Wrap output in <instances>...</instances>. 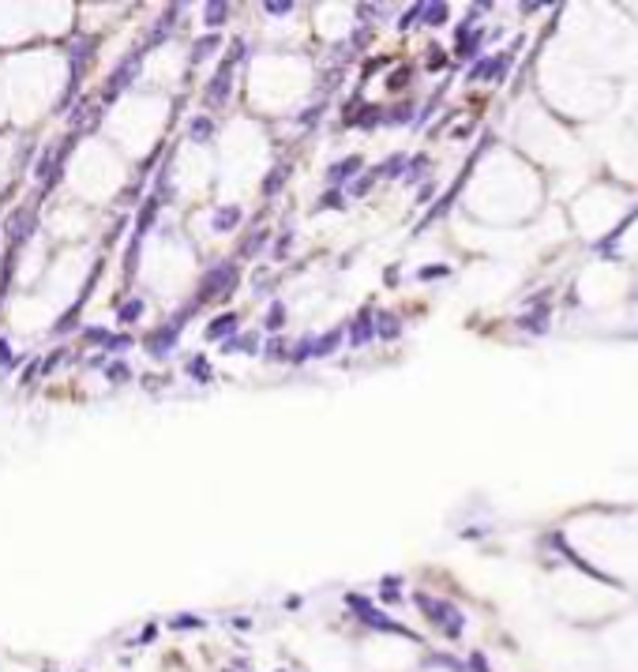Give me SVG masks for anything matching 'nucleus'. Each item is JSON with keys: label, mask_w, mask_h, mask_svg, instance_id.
I'll return each instance as SVG.
<instances>
[{"label": "nucleus", "mask_w": 638, "mask_h": 672, "mask_svg": "<svg viewBox=\"0 0 638 672\" xmlns=\"http://www.w3.org/2000/svg\"><path fill=\"white\" fill-rule=\"evenodd\" d=\"M233 286H237V267L230 263V259H225V263H214L199 282V297L196 301L203 305V301H211V297H225Z\"/></svg>", "instance_id": "obj_1"}, {"label": "nucleus", "mask_w": 638, "mask_h": 672, "mask_svg": "<svg viewBox=\"0 0 638 672\" xmlns=\"http://www.w3.org/2000/svg\"><path fill=\"white\" fill-rule=\"evenodd\" d=\"M139 64H143V49H132L128 53V60L117 64V72L109 75V86H105V98H117V94L124 91V86H132L135 83V75H139Z\"/></svg>", "instance_id": "obj_2"}, {"label": "nucleus", "mask_w": 638, "mask_h": 672, "mask_svg": "<svg viewBox=\"0 0 638 672\" xmlns=\"http://www.w3.org/2000/svg\"><path fill=\"white\" fill-rule=\"evenodd\" d=\"M177 338H180V331L173 327V323H166V327H158V331H150V334H147V353L166 357L173 345H177Z\"/></svg>", "instance_id": "obj_3"}, {"label": "nucleus", "mask_w": 638, "mask_h": 672, "mask_svg": "<svg viewBox=\"0 0 638 672\" xmlns=\"http://www.w3.org/2000/svg\"><path fill=\"white\" fill-rule=\"evenodd\" d=\"M94 49H98V41H94V38H79V41L68 49V57H72V83H79V75H83V68H86V60L94 57Z\"/></svg>", "instance_id": "obj_4"}, {"label": "nucleus", "mask_w": 638, "mask_h": 672, "mask_svg": "<svg viewBox=\"0 0 638 672\" xmlns=\"http://www.w3.org/2000/svg\"><path fill=\"white\" fill-rule=\"evenodd\" d=\"M230 75H233V64L230 60H222V68H218V75L207 83V102H214V105H222L225 98H230Z\"/></svg>", "instance_id": "obj_5"}, {"label": "nucleus", "mask_w": 638, "mask_h": 672, "mask_svg": "<svg viewBox=\"0 0 638 672\" xmlns=\"http://www.w3.org/2000/svg\"><path fill=\"white\" fill-rule=\"evenodd\" d=\"M158 211H161V199L150 196V199L143 203V211H139V218H135V241H143V237L150 233V225L158 222Z\"/></svg>", "instance_id": "obj_6"}, {"label": "nucleus", "mask_w": 638, "mask_h": 672, "mask_svg": "<svg viewBox=\"0 0 638 672\" xmlns=\"http://www.w3.org/2000/svg\"><path fill=\"white\" fill-rule=\"evenodd\" d=\"M233 334H237V316H233V312H225V316L207 323V338L211 342H230Z\"/></svg>", "instance_id": "obj_7"}, {"label": "nucleus", "mask_w": 638, "mask_h": 672, "mask_svg": "<svg viewBox=\"0 0 638 672\" xmlns=\"http://www.w3.org/2000/svg\"><path fill=\"white\" fill-rule=\"evenodd\" d=\"M357 169H361V158H357V154H353V158H342V162H334V166L327 169V180L338 188V184H345Z\"/></svg>", "instance_id": "obj_8"}, {"label": "nucleus", "mask_w": 638, "mask_h": 672, "mask_svg": "<svg viewBox=\"0 0 638 672\" xmlns=\"http://www.w3.org/2000/svg\"><path fill=\"white\" fill-rule=\"evenodd\" d=\"M368 338H372V316H368V312H361V316L353 319V331H350V345H353V350H361V345L368 342Z\"/></svg>", "instance_id": "obj_9"}, {"label": "nucleus", "mask_w": 638, "mask_h": 672, "mask_svg": "<svg viewBox=\"0 0 638 672\" xmlns=\"http://www.w3.org/2000/svg\"><path fill=\"white\" fill-rule=\"evenodd\" d=\"M222 49V38L218 34H203L199 41H196V49H192V60H207V57H214V53H218Z\"/></svg>", "instance_id": "obj_10"}, {"label": "nucleus", "mask_w": 638, "mask_h": 672, "mask_svg": "<svg viewBox=\"0 0 638 672\" xmlns=\"http://www.w3.org/2000/svg\"><path fill=\"white\" fill-rule=\"evenodd\" d=\"M188 136L196 139V143H207V139L214 136V121H211V117H192V121H188Z\"/></svg>", "instance_id": "obj_11"}, {"label": "nucleus", "mask_w": 638, "mask_h": 672, "mask_svg": "<svg viewBox=\"0 0 638 672\" xmlns=\"http://www.w3.org/2000/svg\"><path fill=\"white\" fill-rule=\"evenodd\" d=\"M225 350L222 353H255V345H259V338L255 334H233L230 342H222Z\"/></svg>", "instance_id": "obj_12"}, {"label": "nucleus", "mask_w": 638, "mask_h": 672, "mask_svg": "<svg viewBox=\"0 0 638 672\" xmlns=\"http://www.w3.org/2000/svg\"><path fill=\"white\" fill-rule=\"evenodd\" d=\"M241 222V207H218L214 211V230H233V225Z\"/></svg>", "instance_id": "obj_13"}, {"label": "nucleus", "mask_w": 638, "mask_h": 672, "mask_svg": "<svg viewBox=\"0 0 638 672\" xmlns=\"http://www.w3.org/2000/svg\"><path fill=\"white\" fill-rule=\"evenodd\" d=\"M338 345H342V331L334 327V331L323 334V338H316V357H331L334 350H338Z\"/></svg>", "instance_id": "obj_14"}, {"label": "nucleus", "mask_w": 638, "mask_h": 672, "mask_svg": "<svg viewBox=\"0 0 638 672\" xmlns=\"http://www.w3.org/2000/svg\"><path fill=\"white\" fill-rule=\"evenodd\" d=\"M225 15H230V4H222V0H218V4H207V8H203V23H207L211 30L222 27Z\"/></svg>", "instance_id": "obj_15"}, {"label": "nucleus", "mask_w": 638, "mask_h": 672, "mask_svg": "<svg viewBox=\"0 0 638 672\" xmlns=\"http://www.w3.org/2000/svg\"><path fill=\"white\" fill-rule=\"evenodd\" d=\"M263 327H267V331H282V327H286V305H282V301H274V305H270Z\"/></svg>", "instance_id": "obj_16"}, {"label": "nucleus", "mask_w": 638, "mask_h": 672, "mask_svg": "<svg viewBox=\"0 0 638 672\" xmlns=\"http://www.w3.org/2000/svg\"><path fill=\"white\" fill-rule=\"evenodd\" d=\"M139 316H143V301L132 297V301H124L121 305V323H135Z\"/></svg>", "instance_id": "obj_17"}, {"label": "nucleus", "mask_w": 638, "mask_h": 672, "mask_svg": "<svg viewBox=\"0 0 638 672\" xmlns=\"http://www.w3.org/2000/svg\"><path fill=\"white\" fill-rule=\"evenodd\" d=\"M289 357H293V361H308V357H316V338H300Z\"/></svg>", "instance_id": "obj_18"}, {"label": "nucleus", "mask_w": 638, "mask_h": 672, "mask_svg": "<svg viewBox=\"0 0 638 672\" xmlns=\"http://www.w3.org/2000/svg\"><path fill=\"white\" fill-rule=\"evenodd\" d=\"M105 350H109V353H124V350H132V334H109Z\"/></svg>", "instance_id": "obj_19"}, {"label": "nucleus", "mask_w": 638, "mask_h": 672, "mask_svg": "<svg viewBox=\"0 0 638 672\" xmlns=\"http://www.w3.org/2000/svg\"><path fill=\"white\" fill-rule=\"evenodd\" d=\"M286 177H289V169H286V166H278V173H270V177L263 180V192H267V196H270V192H278Z\"/></svg>", "instance_id": "obj_20"}, {"label": "nucleus", "mask_w": 638, "mask_h": 672, "mask_svg": "<svg viewBox=\"0 0 638 672\" xmlns=\"http://www.w3.org/2000/svg\"><path fill=\"white\" fill-rule=\"evenodd\" d=\"M105 376H109L113 383H128V379H132V368L117 361V364H109V368H105Z\"/></svg>", "instance_id": "obj_21"}, {"label": "nucleus", "mask_w": 638, "mask_h": 672, "mask_svg": "<svg viewBox=\"0 0 638 672\" xmlns=\"http://www.w3.org/2000/svg\"><path fill=\"white\" fill-rule=\"evenodd\" d=\"M380 334H383V338H394V334H398V319L391 316V312H383V316H380Z\"/></svg>", "instance_id": "obj_22"}, {"label": "nucleus", "mask_w": 638, "mask_h": 672, "mask_svg": "<svg viewBox=\"0 0 638 672\" xmlns=\"http://www.w3.org/2000/svg\"><path fill=\"white\" fill-rule=\"evenodd\" d=\"M327 207H334V211H342V207H345V199H342V192H338V188L327 192V196L319 199V211H327Z\"/></svg>", "instance_id": "obj_23"}, {"label": "nucleus", "mask_w": 638, "mask_h": 672, "mask_svg": "<svg viewBox=\"0 0 638 672\" xmlns=\"http://www.w3.org/2000/svg\"><path fill=\"white\" fill-rule=\"evenodd\" d=\"M169 627H177V631H185V627H203V620H199V616H173V620H169Z\"/></svg>", "instance_id": "obj_24"}, {"label": "nucleus", "mask_w": 638, "mask_h": 672, "mask_svg": "<svg viewBox=\"0 0 638 672\" xmlns=\"http://www.w3.org/2000/svg\"><path fill=\"white\" fill-rule=\"evenodd\" d=\"M263 12L267 15H289V12H293V4H289V0H270V4H263Z\"/></svg>", "instance_id": "obj_25"}, {"label": "nucleus", "mask_w": 638, "mask_h": 672, "mask_svg": "<svg viewBox=\"0 0 638 672\" xmlns=\"http://www.w3.org/2000/svg\"><path fill=\"white\" fill-rule=\"evenodd\" d=\"M188 372L196 376V379H203V383H207V379H211V372H207V361H203V357H196V361H188Z\"/></svg>", "instance_id": "obj_26"}, {"label": "nucleus", "mask_w": 638, "mask_h": 672, "mask_svg": "<svg viewBox=\"0 0 638 672\" xmlns=\"http://www.w3.org/2000/svg\"><path fill=\"white\" fill-rule=\"evenodd\" d=\"M282 357H286V342L282 338L267 342V361H282Z\"/></svg>", "instance_id": "obj_27"}, {"label": "nucleus", "mask_w": 638, "mask_h": 672, "mask_svg": "<svg viewBox=\"0 0 638 672\" xmlns=\"http://www.w3.org/2000/svg\"><path fill=\"white\" fill-rule=\"evenodd\" d=\"M83 334H86V342H98V345L109 342V331H105V327H86Z\"/></svg>", "instance_id": "obj_28"}, {"label": "nucleus", "mask_w": 638, "mask_h": 672, "mask_svg": "<svg viewBox=\"0 0 638 672\" xmlns=\"http://www.w3.org/2000/svg\"><path fill=\"white\" fill-rule=\"evenodd\" d=\"M15 364V353H12V345H8L4 338H0V368H12Z\"/></svg>", "instance_id": "obj_29"}, {"label": "nucleus", "mask_w": 638, "mask_h": 672, "mask_svg": "<svg viewBox=\"0 0 638 672\" xmlns=\"http://www.w3.org/2000/svg\"><path fill=\"white\" fill-rule=\"evenodd\" d=\"M402 162H406L402 154H398V158H387V162H383V169H380V173H383V177H394V173H398V169H402Z\"/></svg>", "instance_id": "obj_30"}, {"label": "nucleus", "mask_w": 638, "mask_h": 672, "mask_svg": "<svg viewBox=\"0 0 638 672\" xmlns=\"http://www.w3.org/2000/svg\"><path fill=\"white\" fill-rule=\"evenodd\" d=\"M34 376H38V361L27 368V376H23V383H34Z\"/></svg>", "instance_id": "obj_31"}]
</instances>
